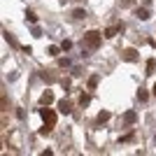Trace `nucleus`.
Returning a JSON list of instances; mask_svg holds the SVG:
<instances>
[{"label":"nucleus","mask_w":156,"mask_h":156,"mask_svg":"<svg viewBox=\"0 0 156 156\" xmlns=\"http://www.w3.org/2000/svg\"><path fill=\"white\" fill-rule=\"evenodd\" d=\"M86 42H89L91 47H98V42H100V37H98V33H89V35H86Z\"/></svg>","instance_id":"obj_1"},{"label":"nucleus","mask_w":156,"mask_h":156,"mask_svg":"<svg viewBox=\"0 0 156 156\" xmlns=\"http://www.w3.org/2000/svg\"><path fill=\"white\" fill-rule=\"evenodd\" d=\"M42 117H44V121H49V124H51L54 119H56V117L51 114V112H47V110H42Z\"/></svg>","instance_id":"obj_2"},{"label":"nucleus","mask_w":156,"mask_h":156,"mask_svg":"<svg viewBox=\"0 0 156 156\" xmlns=\"http://www.w3.org/2000/svg\"><path fill=\"white\" fill-rule=\"evenodd\" d=\"M137 16H140V19H149V14H147V9H137Z\"/></svg>","instance_id":"obj_3"},{"label":"nucleus","mask_w":156,"mask_h":156,"mask_svg":"<svg viewBox=\"0 0 156 156\" xmlns=\"http://www.w3.org/2000/svg\"><path fill=\"white\" fill-rule=\"evenodd\" d=\"M114 33H117V28H107V30H105V37H114Z\"/></svg>","instance_id":"obj_4"},{"label":"nucleus","mask_w":156,"mask_h":156,"mask_svg":"<svg viewBox=\"0 0 156 156\" xmlns=\"http://www.w3.org/2000/svg\"><path fill=\"white\" fill-rule=\"evenodd\" d=\"M126 58H128V61H135V51H133V49H128V51H126Z\"/></svg>","instance_id":"obj_5"},{"label":"nucleus","mask_w":156,"mask_h":156,"mask_svg":"<svg viewBox=\"0 0 156 156\" xmlns=\"http://www.w3.org/2000/svg\"><path fill=\"white\" fill-rule=\"evenodd\" d=\"M84 16H86V14L82 12V9H75V19H84Z\"/></svg>","instance_id":"obj_6"},{"label":"nucleus","mask_w":156,"mask_h":156,"mask_svg":"<svg viewBox=\"0 0 156 156\" xmlns=\"http://www.w3.org/2000/svg\"><path fill=\"white\" fill-rule=\"evenodd\" d=\"M61 112H70V105H68V103H61Z\"/></svg>","instance_id":"obj_7"},{"label":"nucleus","mask_w":156,"mask_h":156,"mask_svg":"<svg viewBox=\"0 0 156 156\" xmlns=\"http://www.w3.org/2000/svg\"><path fill=\"white\" fill-rule=\"evenodd\" d=\"M154 96H156V84H154Z\"/></svg>","instance_id":"obj_8"}]
</instances>
